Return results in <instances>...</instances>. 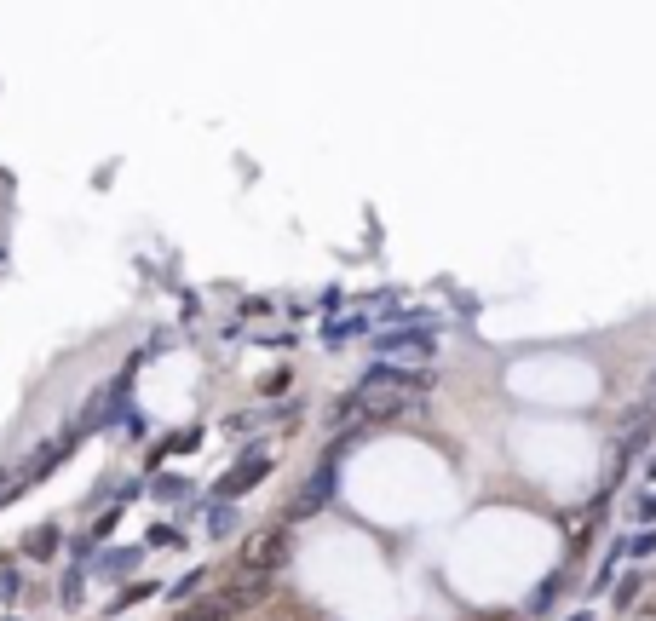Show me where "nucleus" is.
<instances>
[{
  "label": "nucleus",
  "instance_id": "f257e3e1",
  "mask_svg": "<svg viewBox=\"0 0 656 621\" xmlns=\"http://www.w3.org/2000/svg\"><path fill=\"white\" fill-rule=\"evenodd\" d=\"M421 397H426V380L421 374H403V368H392V363H380V368H369L363 380H357V391L334 409V426L340 420H398V414H409V409H421Z\"/></svg>",
  "mask_w": 656,
  "mask_h": 621
},
{
  "label": "nucleus",
  "instance_id": "f03ea898",
  "mask_svg": "<svg viewBox=\"0 0 656 621\" xmlns=\"http://www.w3.org/2000/svg\"><path fill=\"white\" fill-rule=\"evenodd\" d=\"M236 564H242V570H259V575H277L282 564H288V529H254Z\"/></svg>",
  "mask_w": 656,
  "mask_h": 621
},
{
  "label": "nucleus",
  "instance_id": "7ed1b4c3",
  "mask_svg": "<svg viewBox=\"0 0 656 621\" xmlns=\"http://www.w3.org/2000/svg\"><path fill=\"white\" fill-rule=\"evenodd\" d=\"M259 478H271V455H259V449H254V455H242L225 478L213 483V495H219V501H236V495H248Z\"/></svg>",
  "mask_w": 656,
  "mask_h": 621
},
{
  "label": "nucleus",
  "instance_id": "20e7f679",
  "mask_svg": "<svg viewBox=\"0 0 656 621\" xmlns=\"http://www.w3.org/2000/svg\"><path fill=\"white\" fill-rule=\"evenodd\" d=\"M265 593H271V575H259V570H236V575H231V587L219 593V604H225V610H248V604H259Z\"/></svg>",
  "mask_w": 656,
  "mask_h": 621
},
{
  "label": "nucleus",
  "instance_id": "39448f33",
  "mask_svg": "<svg viewBox=\"0 0 656 621\" xmlns=\"http://www.w3.org/2000/svg\"><path fill=\"white\" fill-rule=\"evenodd\" d=\"M328 489H334V460H328L323 472H317V478L300 489V501H294V518H311V512H323V506H328Z\"/></svg>",
  "mask_w": 656,
  "mask_h": 621
},
{
  "label": "nucleus",
  "instance_id": "423d86ee",
  "mask_svg": "<svg viewBox=\"0 0 656 621\" xmlns=\"http://www.w3.org/2000/svg\"><path fill=\"white\" fill-rule=\"evenodd\" d=\"M380 351H392V357H432V334H380Z\"/></svg>",
  "mask_w": 656,
  "mask_h": 621
},
{
  "label": "nucleus",
  "instance_id": "0eeeda50",
  "mask_svg": "<svg viewBox=\"0 0 656 621\" xmlns=\"http://www.w3.org/2000/svg\"><path fill=\"white\" fill-rule=\"evenodd\" d=\"M139 558H144V547H121V552H104V558H93V570H98V575H127Z\"/></svg>",
  "mask_w": 656,
  "mask_h": 621
},
{
  "label": "nucleus",
  "instance_id": "6e6552de",
  "mask_svg": "<svg viewBox=\"0 0 656 621\" xmlns=\"http://www.w3.org/2000/svg\"><path fill=\"white\" fill-rule=\"evenodd\" d=\"M58 552V524H41L24 535V558H52Z\"/></svg>",
  "mask_w": 656,
  "mask_h": 621
},
{
  "label": "nucleus",
  "instance_id": "1a4fd4ad",
  "mask_svg": "<svg viewBox=\"0 0 656 621\" xmlns=\"http://www.w3.org/2000/svg\"><path fill=\"white\" fill-rule=\"evenodd\" d=\"M70 443H75V437H58V443H47V449H41V460L29 466V478H47V472H58V466H64V455H70Z\"/></svg>",
  "mask_w": 656,
  "mask_h": 621
},
{
  "label": "nucleus",
  "instance_id": "9d476101",
  "mask_svg": "<svg viewBox=\"0 0 656 621\" xmlns=\"http://www.w3.org/2000/svg\"><path fill=\"white\" fill-rule=\"evenodd\" d=\"M173 621H231V610L213 598V604H185V610H179Z\"/></svg>",
  "mask_w": 656,
  "mask_h": 621
},
{
  "label": "nucleus",
  "instance_id": "9b49d317",
  "mask_svg": "<svg viewBox=\"0 0 656 621\" xmlns=\"http://www.w3.org/2000/svg\"><path fill=\"white\" fill-rule=\"evenodd\" d=\"M156 593H162L156 581H133V587H121V598L110 604V610H127V604H144V598H156Z\"/></svg>",
  "mask_w": 656,
  "mask_h": 621
},
{
  "label": "nucleus",
  "instance_id": "f8f14e48",
  "mask_svg": "<svg viewBox=\"0 0 656 621\" xmlns=\"http://www.w3.org/2000/svg\"><path fill=\"white\" fill-rule=\"evenodd\" d=\"M156 495H162V501H185V495H190V478L167 472V478H156Z\"/></svg>",
  "mask_w": 656,
  "mask_h": 621
},
{
  "label": "nucleus",
  "instance_id": "ddd939ff",
  "mask_svg": "<svg viewBox=\"0 0 656 621\" xmlns=\"http://www.w3.org/2000/svg\"><path fill=\"white\" fill-rule=\"evenodd\" d=\"M173 541H179V535H173L167 524H156L150 535H144V552H156V547H173ZM179 547H185V541H179Z\"/></svg>",
  "mask_w": 656,
  "mask_h": 621
},
{
  "label": "nucleus",
  "instance_id": "4468645a",
  "mask_svg": "<svg viewBox=\"0 0 656 621\" xmlns=\"http://www.w3.org/2000/svg\"><path fill=\"white\" fill-rule=\"evenodd\" d=\"M81 575H87V570H81V564H75V570L64 575V604H70V610H75V604H81Z\"/></svg>",
  "mask_w": 656,
  "mask_h": 621
},
{
  "label": "nucleus",
  "instance_id": "2eb2a0df",
  "mask_svg": "<svg viewBox=\"0 0 656 621\" xmlns=\"http://www.w3.org/2000/svg\"><path fill=\"white\" fill-rule=\"evenodd\" d=\"M202 581H208V570H190L185 581H179V587H173V598H190V593H196V587H202Z\"/></svg>",
  "mask_w": 656,
  "mask_h": 621
},
{
  "label": "nucleus",
  "instance_id": "dca6fc26",
  "mask_svg": "<svg viewBox=\"0 0 656 621\" xmlns=\"http://www.w3.org/2000/svg\"><path fill=\"white\" fill-rule=\"evenodd\" d=\"M633 598H639V575H628V581L616 587V604H633Z\"/></svg>",
  "mask_w": 656,
  "mask_h": 621
},
{
  "label": "nucleus",
  "instance_id": "f3484780",
  "mask_svg": "<svg viewBox=\"0 0 656 621\" xmlns=\"http://www.w3.org/2000/svg\"><path fill=\"white\" fill-rule=\"evenodd\" d=\"M628 552H633V558H651V552H656V535H639V541H628Z\"/></svg>",
  "mask_w": 656,
  "mask_h": 621
},
{
  "label": "nucleus",
  "instance_id": "a211bd4d",
  "mask_svg": "<svg viewBox=\"0 0 656 621\" xmlns=\"http://www.w3.org/2000/svg\"><path fill=\"white\" fill-rule=\"evenodd\" d=\"M639 518H645V524L656 518V495H645V501H639Z\"/></svg>",
  "mask_w": 656,
  "mask_h": 621
}]
</instances>
